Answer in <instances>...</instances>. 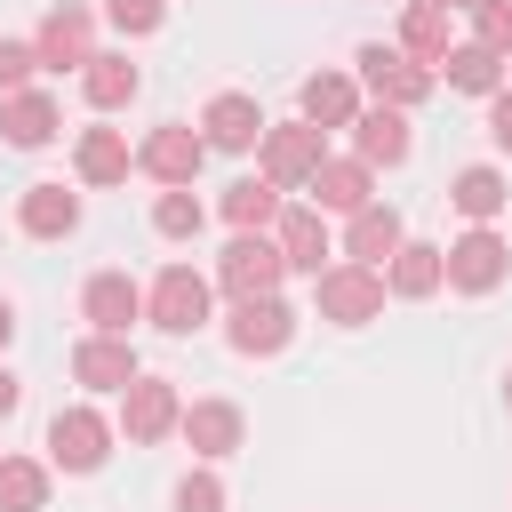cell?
Segmentation results:
<instances>
[{"instance_id":"83f0119b","label":"cell","mask_w":512,"mask_h":512,"mask_svg":"<svg viewBox=\"0 0 512 512\" xmlns=\"http://www.w3.org/2000/svg\"><path fill=\"white\" fill-rule=\"evenodd\" d=\"M80 88H88V104H96V112H120V104L144 88V72H136L128 56H104V48H96V56H88V72H80Z\"/></svg>"},{"instance_id":"d4e9b609","label":"cell","mask_w":512,"mask_h":512,"mask_svg":"<svg viewBox=\"0 0 512 512\" xmlns=\"http://www.w3.org/2000/svg\"><path fill=\"white\" fill-rule=\"evenodd\" d=\"M72 168H80V184H120V176L136 168V152H128V136H120V128H80Z\"/></svg>"},{"instance_id":"9a60e30c","label":"cell","mask_w":512,"mask_h":512,"mask_svg":"<svg viewBox=\"0 0 512 512\" xmlns=\"http://www.w3.org/2000/svg\"><path fill=\"white\" fill-rule=\"evenodd\" d=\"M400 208H384V200H368L352 224H344V264H368V272H384L392 256H400Z\"/></svg>"},{"instance_id":"e0dca14e","label":"cell","mask_w":512,"mask_h":512,"mask_svg":"<svg viewBox=\"0 0 512 512\" xmlns=\"http://www.w3.org/2000/svg\"><path fill=\"white\" fill-rule=\"evenodd\" d=\"M312 192H320V200H312L320 216H328V208H336V216H360V208L376 200V168H368L360 152H352V160H336V152H328V160H320V176H312Z\"/></svg>"},{"instance_id":"d6986e66","label":"cell","mask_w":512,"mask_h":512,"mask_svg":"<svg viewBox=\"0 0 512 512\" xmlns=\"http://www.w3.org/2000/svg\"><path fill=\"white\" fill-rule=\"evenodd\" d=\"M176 432L192 440V456H200V464H216V456H232V448H240V432H248V416H240L232 400H192Z\"/></svg>"},{"instance_id":"6da1fadb","label":"cell","mask_w":512,"mask_h":512,"mask_svg":"<svg viewBox=\"0 0 512 512\" xmlns=\"http://www.w3.org/2000/svg\"><path fill=\"white\" fill-rule=\"evenodd\" d=\"M384 272H368V264H328L320 280H312V304H320V320H336V328H368L376 312H384Z\"/></svg>"},{"instance_id":"2e32d148","label":"cell","mask_w":512,"mask_h":512,"mask_svg":"<svg viewBox=\"0 0 512 512\" xmlns=\"http://www.w3.org/2000/svg\"><path fill=\"white\" fill-rule=\"evenodd\" d=\"M56 128H64V112H56L48 88H16V96H0V136H8L16 152H40Z\"/></svg>"},{"instance_id":"603a6c76","label":"cell","mask_w":512,"mask_h":512,"mask_svg":"<svg viewBox=\"0 0 512 512\" xmlns=\"http://www.w3.org/2000/svg\"><path fill=\"white\" fill-rule=\"evenodd\" d=\"M400 48H408L424 72H440V64H448V48H456V24H448V8H432V0H408V16H400Z\"/></svg>"},{"instance_id":"ac0fdd59","label":"cell","mask_w":512,"mask_h":512,"mask_svg":"<svg viewBox=\"0 0 512 512\" xmlns=\"http://www.w3.org/2000/svg\"><path fill=\"white\" fill-rule=\"evenodd\" d=\"M272 240H280L288 272H304V280H320V272H328V216H320V208H280Z\"/></svg>"},{"instance_id":"44dd1931","label":"cell","mask_w":512,"mask_h":512,"mask_svg":"<svg viewBox=\"0 0 512 512\" xmlns=\"http://www.w3.org/2000/svg\"><path fill=\"white\" fill-rule=\"evenodd\" d=\"M352 152H360L368 168H400V160H408V112L368 104V112L352 120Z\"/></svg>"},{"instance_id":"4dcf8cb0","label":"cell","mask_w":512,"mask_h":512,"mask_svg":"<svg viewBox=\"0 0 512 512\" xmlns=\"http://www.w3.org/2000/svg\"><path fill=\"white\" fill-rule=\"evenodd\" d=\"M200 224H208V208L192 200V184H184V192H160V200H152V232H160V240H192Z\"/></svg>"},{"instance_id":"52a82bcc","label":"cell","mask_w":512,"mask_h":512,"mask_svg":"<svg viewBox=\"0 0 512 512\" xmlns=\"http://www.w3.org/2000/svg\"><path fill=\"white\" fill-rule=\"evenodd\" d=\"M256 152H264V176H272L280 192H288V184H312V176H320V160H328V144H320V128H312V120H272Z\"/></svg>"},{"instance_id":"7a4b0ae2","label":"cell","mask_w":512,"mask_h":512,"mask_svg":"<svg viewBox=\"0 0 512 512\" xmlns=\"http://www.w3.org/2000/svg\"><path fill=\"white\" fill-rule=\"evenodd\" d=\"M352 64H360L368 96H376V104H392V112H408V104H424V96L440 88V72H424V64H416L408 48H384V40H368V48L352 56Z\"/></svg>"},{"instance_id":"74e56055","label":"cell","mask_w":512,"mask_h":512,"mask_svg":"<svg viewBox=\"0 0 512 512\" xmlns=\"http://www.w3.org/2000/svg\"><path fill=\"white\" fill-rule=\"evenodd\" d=\"M8 336H16V312H8V296H0V352H8Z\"/></svg>"},{"instance_id":"1f68e13d","label":"cell","mask_w":512,"mask_h":512,"mask_svg":"<svg viewBox=\"0 0 512 512\" xmlns=\"http://www.w3.org/2000/svg\"><path fill=\"white\" fill-rule=\"evenodd\" d=\"M104 24H112V32H128V40H144V32H160V24H168V0H104Z\"/></svg>"},{"instance_id":"8d00e7d4","label":"cell","mask_w":512,"mask_h":512,"mask_svg":"<svg viewBox=\"0 0 512 512\" xmlns=\"http://www.w3.org/2000/svg\"><path fill=\"white\" fill-rule=\"evenodd\" d=\"M16 400H24V384H16L8 368H0V416H16Z\"/></svg>"},{"instance_id":"d590c367","label":"cell","mask_w":512,"mask_h":512,"mask_svg":"<svg viewBox=\"0 0 512 512\" xmlns=\"http://www.w3.org/2000/svg\"><path fill=\"white\" fill-rule=\"evenodd\" d=\"M488 136L496 152H512V96H488Z\"/></svg>"},{"instance_id":"836d02e7","label":"cell","mask_w":512,"mask_h":512,"mask_svg":"<svg viewBox=\"0 0 512 512\" xmlns=\"http://www.w3.org/2000/svg\"><path fill=\"white\" fill-rule=\"evenodd\" d=\"M176 512H224V480L200 464V472H184L176 480Z\"/></svg>"},{"instance_id":"ab89813d","label":"cell","mask_w":512,"mask_h":512,"mask_svg":"<svg viewBox=\"0 0 512 512\" xmlns=\"http://www.w3.org/2000/svg\"><path fill=\"white\" fill-rule=\"evenodd\" d=\"M504 96H512V64H504Z\"/></svg>"},{"instance_id":"277c9868","label":"cell","mask_w":512,"mask_h":512,"mask_svg":"<svg viewBox=\"0 0 512 512\" xmlns=\"http://www.w3.org/2000/svg\"><path fill=\"white\" fill-rule=\"evenodd\" d=\"M144 320H152L160 336H192V328H208V280H200L192 264H168V272L144 288Z\"/></svg>"},{"instance_id":"8fae6325","label":"cell","mask_w":512,"mask_h":512,"mask_svg":"<svg viewBox=\"0 0 512 512\" xmlns=\"http://www.w3.org/2000/svg\"><path fill=\"white\" fill-rule=\"evenodd\" d=\"M32 48H40V64H48V72H88V56H96V16L64 0V8H48V16H40Z\"/></svg>"},{"instance_id":"4fadbf2b","label":"cell","mask_w":512,"mask_h":512,"mask_svg":"<svg viewBox=\"0 0 512 512\" xmlns=\"http://www.w3.org/2000/svg\"><path fill=\"white\" fill-rule=\"evenodd\" d=\"M80 320H88V336H128V328L144 320V288H136L128 272H96V280L80 288Z\"/></svg>"},{"instance_id":"5bb4252c","label":"cell","mask_w":512,"mask_h":512,"mask_svg":"<svg viewBox=\"0 0 512 512\" xmlns=\"http://www.w3.org/2000/svg\"><path fill=\"white\" fill-rule=\"evenodd\" d=\"M72 376H80L88 392H128L144 368H136V344H128V336H80V344H72Z\"/></svg>"},{"instance_id":"5b68a950","label":"cell","mask_w":512,"mask_h":512,"mask_svg":"<svg viewBox=\"0 0 512 512\" xmlns=\"http://www.w3.org/2000/svg\"><path fill=\"white\" fill-rule=\"evenodd\" d=\"M104 456H112V424H104L88 400L48 416V464H56V472H96Z\"/></svg>"},{"instance_id":"7402d4cb","label":"cell","mask_w":512,"mask_h":512,"mask_svg":"<svg viewBox=\"0 0 512 512\" xmlns=\"http://www.w3.org/2000/svg\"><path fill=\"white\" fill-rule=\"evenodd\" d=\"M16 224H24L32 240H64V232H80V192H64V184H24Z\"/></svg>"},{"instance_id":"f546056e","label":"cell","mask_w":512,"mask_h":512,"mask_svg":"<svg viewBox=\"0 0 512 512\" xmlns=\"http://www.w3.org/2000/svg\"><path fill=\"white\" fill-rule=\"evenodd\" d=\"M40 504H48V464L0 456V512H40Z\"/></svg>"},{"instance_id":"ba28073f","label":"cell","mask_w":512,"mask_h":512,"mask_svg":"<svg viewBox=\"0 0 512 512\" xmlns=\"http://www.w3.org/2000/svg\"><path fill=\"white\" fill-rule=\"evenodd\" d=\"M504 272H512V248H504L496 224H472L464 240H448V288L488 296V288H504Z\"/></svg>"},{"instance_id":"ffe728a7","label":"cell","mask_w":512,"mask_h":512,"mask_svg":"<svg viewBox=\"0 0 512 512\" xmlns=\"http://www.w3.org/2000/svg\"><path fill=\"white\" fill-rule=\"evenodd\" d=\"M296 104H304L296 120H312L320 136H328V128H352V120H360V88H352V72H312Z\"/></svg>"},{"instance_id":"9c48e42d","label":"cell","mask_w":512,"mask_h":512,"mask_svg":"<svg viewBox=\"0 0 512 512\" xmlns=\"http://www.w3.org/2000/svg\"><path fill=\"white\" fill-rule=\"evenodd\" d=\"M288 336H296V312H288L280 296H240V304H232V320H224V344H232V352H248V360L288 352Z\"/></svg>"},{"instance_id":"8992f818","label":"cell","mask_w":512,"mask_h":512,"mask_svg":"<svg viewBox=\"0 0 512 512\" xmlns=\"http://www.w3.org/2000/svg\"><path fill=\"white\" fill-rule=\"evenodd\" d=\"M200 160H208V136L184 128V120H168V128H152V136L136 144V168H144L152 184H168V192H184V184L200 176Z\"/></svg>"},{"instance_id":"7c38bea8","label":"cell","mask_w":512,"mask_h":512,"mask_svg":"<svg viewBox=\"0 0 512 512\" xmlns=\"http://www.w3.org/2000/svg\"><path fill=\"white\" fill-rule=\"evenodd\" d=\"M264 104L256 96H240V88H224V96H208V112H200V136H208V152H256L264 144Z\"/></svg>"},{"instance_id":"f1b7e54d","label":"cell","mask_w":512,"mask_h":512,"mask_svg":"<svg viewBox=\"0 0 512 512\" xmlns=\"http://www.w3.org/2000/svg\"><path fill=\"white\" fill-rule=\"evenodd\" d=\"M448 200H456V216H472V224H496L512 192H504V176H496V168L480 160V168H456V184H448Z\"/></svg>"},{"instance_id":"e575fe53","label":"cell","mask_w":512,"mask_h":512,"mask_svg":"<svg viewBox=\"0 0 512 512\" xmlns=\"http://www.w3.org/2000/svg\"><path fill=\"white\" fill-rule=\"evenodd\" d=\"M32 72H40V48L32 40H0V96L32 88Z\"/></svg>"},{"instance_id":"cb8c5ba5","label":"cell","mask_w":512,"mask_h":512,"mask_svg":"<svg viewBox=\"0 0 512 512\" xmlns=\"http://www.w3.org/2000/svg\"><path fill=\"white\" fill-rule=\"evenodd\" d=\"M440 280H448V248H432V240H400V256L384 264V288H392V296H408V304H416V296H432Z\"/></svg>"},{"instance_id":"3957f363","label":"cell","mask_w":512,"mask_h":512,"mask_svg":"<svg viewBox=\"0 0 512 512\" xmlns=\"http://www.w3.org/2000/svg\"><path fill=\"white\" fill-rule=\"evenodd\" d=\"M216 280L232 288V304H240V296H280L288 256H280V240H272V232H232V248L216 256Z\"/></svg>"},{"instance_id":"60d3db41","label":"cell","mask_w":512,"mask_h":512,"mask_svg":"<svg viewBox=\"0 0 512 512\" xmlns=\"http://www.w3.org/2000/svg\"><path fill=\"white\" fill-rule=\"evenodd\" d=\"M504 400H512V376H504Z\"/></svg>"},{"instance_id":"4316f807","label":"cell","mask_w":512,"mask_h":512,"mask_svg":"<svg viewBox=\"0 0 512 512\" xmlns=\"http://www.w3.org/2000/svg\"><path fill=\"white\" fill-rule=\"evenodd\" d=\"M224 224H232V232H272V224H280V184H272V176H240V184L224 192Z\"/></svg>"},{"instance_id":"d6a6232c","label":"cell","mask_w":512,"mask_h":512,"mask_svg":"<svg viewBox=\"0 0 512 512\" xmlns=\"http://www.w3.org/2000/svg\"><path fill=\"white\" fill-rule=\"evenodd\" d=\"M472 40L512 64V0H480V8H472Z\"/></svg>"},{"instance_id":"30bf717a","label":"cell","mask_w":512,"mask_h":512,"mask_svg":"<svg viewBox=\"0 0 512 512\" xmlns=\"http://www.w3.org/2000/svg\"><path fill=\"white\" fill-rule=\"evenodd\" d=\"M176 424H184V400H176V384H168V376H136V384L120 392V432H128L136 448L168 440Z\"/></svg>"},{"instance_id":"484cf974","label":"cell","mask_w":512,"mask_h":512,"mask_svg":"<svg viewBox=\"0 0 512 512\" xmlns=\"http://www.w3.org/2000/svg\"><path fill=\"white\" fill-rule=\"evenodd\" d=\"M440 72H448V88H464V96H504V56L480 48V40H456Z\"/></svg>"},{"instance_id":"f35d334b","label":"cell","mask_w":512,"mask_h":512,"mask_svg":"<svg viewBox=\"0 0 512 512\" xmlns=\"http://www.w3.org/2000/svg\"><path fill=\"white\" fill-rule=\"evenodd\" d=\"M432 8H448V16H456V8H464V16H472V8H480V0H432Z\"/></svg>"}]
</instances>
